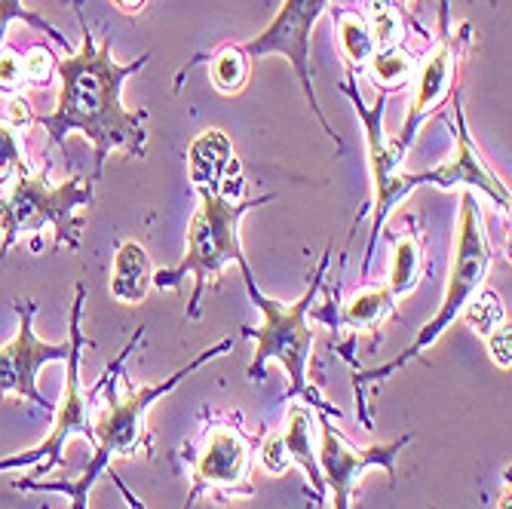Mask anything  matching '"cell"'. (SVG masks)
<instances>
[{
  "mask_svg": "<svg viewBox=\"0 0 512 509\" xmlns=\"http://www.w3.org/2000/svg\"><path fill=\"white\" fill-rule=\"evenodd\" d=\"M77 22L83 31V46L77 53L56 56V74H59V99L56 111L34 117L37 126L50 135V145H65L68 135L80 132L89 138L96 151V166H92V181L102 178L105 160L111 151H123L126 157L142 160L148 154V108L129 111L123 105V83L142 71L151 62V53L138 56L132 62H117L111 53V37L96 40L89 31L83 10H77Z\"/></svg>",
  "mask_w": 512,
  "mask_h": 509,
  "instance_id": "1",
  "label": "cell"
},
{
  "mask_svg": "<svg viewBox=\"0 0 512 509\" xmlns=\"http://www.w3.org/2000/svg\"><path fill=\"white\" fill-rule=\"evenodd\" d=\"M234 350V341L221 338L218 344H212L209 350H203L197 359H191L188 365H181L175 375H169L163 384H145V387H135L129 375H120L117 368V378H111V368L105 375L108 384V399L105 405L96 411L92 418V460L86 464L83 476L77 479H59V482H46V479H19L16 488L19 491H59L71 497V509H89V491L96 488V482L108 473L111 460L114 457H132L135 451H142L151 445L148 439V427L145 418L154 402H160L163 396H169L184 378H191L197 368H203L206 362L224 356Z\"/></svg>",
  "mask_w": 512,
  "mask_h": 509,
  "instance_id": "2",
  "label": "cell"
},
{
  "mask_svg": "<svg viewBox=\"0 0 512 509\" xmlns=\"http://www.w3.org/2000/svg\"><path fill=\"white\" fill-rule=\"evenodd\" d=\"M329 261H332V249L319 258V267L313 270V280H310L307 292L292 304H283V301L264 295L258 289V280H255V273L246 258H240L237 267L243 273V283H246L252 304L261 313L258 329H243V335L255 341V356L246 372L249 381H261L267 362H279L289 375L286 399H304V405H310L313 411H325V414H332V418H341V411L329 402H322L316 387L307 381V365H310V353H313V329H310L307 316L316 301V292L322 289V276L329 270Z\"/></svg>",
  "mask_w": 512,
  "mask_h": 509,
  "instance_id": "3",
  "label": "cell"
},
{
  "mask_svg": "<svg viewBox=\"0 0 512 509\" xmlns=\"http://www.w3.org/2000/svg\"><path fill=\"white\" fill-rule=\"evenodd\" d=\"M221 178L218 181H191L200 197V206L188 227V252H184V258L175 267L154 270V280H151L157 289H169V292H178L184 286V280H194V295L188 301L184 319H200V307H203V295H206L209 283L218 280L227 264H237L240 258H246L243 246H240L243 215L276 200V194H264L255 200H230L221 191Z\"/></svg>",
  "mask_w": 512,
  "mask_h": 509,
  "instance_id": "4",
  "label": "cell"
},
{
  "mask_svg": "<svg viewBox=\"0 0 512 509\" xmlns=\"http://www.w3.org/2000/svg\"><path fill=\"white\" fill-rule=\"evenodd\" d=\"M491 261H494V252H491V243H488V234H485V221L479 215V200H476L473 191H460V224H457L454 258H451V270H448V280H445L439 313L427 322L421 332H417V338L396 359H390L387 365H378V368H368V372H356V378H353L356 411H359V421H362L365 430H371V418H368L365 399H362L365 387L368 384H381L393 372H399L405 362L421 359L424 350H430L448 332V326H454V322L460 319V310H463V304L470 301V295L485 286Z\"/></svg>",
  "mask_w": 512,
  "mask_h": 509,
  "instance_id": "5",
  "label": "cell"
},
{
  "mask_svg": "<svg viewBox=\"0 0 512 509\" xmlns=\"http://www.w3.org/2000/svg\"><path fill=\"white\" fill-rule=\"evenodd\" d=\"M96 203V181L92 178H65L62 184L50 181V169L25 172L19 175L10 191L0 197V258H4L19 237L40 234V230H56V252L59 249H77L83 221L77 212L83 206Z\"/></svg>",
  "mask_w": 512,
  "mask_h": 509,
  "instance_id": "6",
  "label": "cell"
},
{
  "mask_svg": "<svg viewBox=\"0 0 512 509\" xmlns=\"http://www.w3.org/2000/svg\"><path fill=\"white\" fill-rule=\"evenodd\" d=\"M83 304H86V286L77 283L74 286V304H71V319H68V375H65V387H62V399L53 408L56 421L53 430L37 448L25 451V454H13L0 460V473L7 470H25L34 467V476H50L56 467H62L65 460V445L71 436H83L86 442H92V414H89V402L86 393L80 387V353L89 347H96V341H86L80 319H83Z\"/></svg>",
  "mask_w": 512,
  "mask_h": 509,
  "instance_id": "7",
  "label": "cell"
},
{
  "mask_svg": "<svg viewBox=\"0 0 512 509\" xmlns=\"http://www.w3.org/2000/svg\"><path fill=\"white\" fill-rule=\"evenodd\" d=\"M341 92L353 102V108L365 126V154H368V175H371V234H368V246H365V258H362V276H368L371 261L378 255V243L384 237L387 218L411 191L405 184V175L399 172L402 154L393 148V138L384 135V114H387L390 92H378L375 105L368 108L356 89V74H350V71H347V83H341Z\"/></svg>",
  "mask_w": 512,
  "mask_h": 509,
  "instance_id": "8",
  "label": "cell"
},
{
  "mask_svg": "<svg viewBox=\"0 0 512 509\" xmlns=\"http://www.w3.org/2000/svg\"><path fill=\"white\" fill-rule=\"evenodd\" d=\"M252 448L255 439L243 433L240 418H215L203 427L200 442L194 451H184V460L191 467V491L184 500V509H194L203 494H218L221 500L230 497H252Z\"/></svg>",
  "mask_w": 512,
  "mask_h": 509,
  "instance_id": "9",
  "label": "cell"
},
{
  "mask_svg": "<svg viewBox=\"0 0 512 509\" xmlns=\"http://www.w3.org/2000/svg\"><path fill=\"white\" fill-rule=\"evenodd\" d=\"M451 0H439V34L436 43L430 46V53L424 62H417V74H414V96L411 105L405 111L402 129L393 138V148L405 157V151L414 145L417 129L427 123V117L433 111H439L445 105V99H451V92L457 89V65L460 56L467 50L473 25L463 22L457 31L451 28Z\"/></svg>",
  "mask_w": 512,
  "mask_h": 509,
  "instance_id": "10",
  "label": "cell"
},
{
  "mask_svg": "<svg viewBox=\"0 0 512 509\" xmlns=\"http://www.w3.org/2000/svg\"><path fill=\"white\" fill-rule=\"evenodd\" d=\"M325 10H329V0H283V10L273 16V22L261 34H255L252 40L240 43V50L249 59H261V56H270V53L289 59V65L298 74V83L304 89L313 117L319 120L325 135L335 138L338 154H341L344 151V138L335 132V126L329 123V117H325V111L319 108L316 86H313V68H310V34H313L319 16Z\"/></svg>",
  "mask_w": 512,
  "mask_h": 509,
  "instance_id": "11",
  "label": "cell"
},
{
  "mask_svg": "<svg viewBox=\"0 0 512 509\" xmlns=\"http://www.w3.org/2000/svg\"><path fill=\"white\" fill-rule=\"evenodd\" d=\"M316 427H319V448H316V460H319V473L325 488L332 491V509H350V497L356 482L362 479L365 470L378 467L387 473L390 485H396V457L402 448L411 445L414 433H405L393 442H381V445H368V448H356L350 445L332 424V414L316 411Z\"/></svg>",
  "mask_w": 512,
  "mask_h": 509,
  "instance_id": "12",
  "label": "cell"
},
{
  "mask_svg": "<svg viewBox=\"0 0 512 509\" xmlns=\"http://www.w3.org/2000/svg\"><path fill=\"white\" fill-rule=\"evenodd\" d=\"M451 108H454V123H451L454 154H451V160H445L442 166L424 169V172H402L408 191H417L421 184H433V188H442V191H473V194L479 191L509 218L512 194L506 188V181L488 166V160L482 157V151L473 142L470 126H467V114H463L460 86L451 92Z\"/></svg>",
  "mask_w": 512,
  "mask_h": 509,
  "instance_id": "13",
  "label": "cell"
},
{
  "mask_svg": "<svg viewBox=\"0 0 512 509\" xmlns=\"http://www.w3.org/2000/svg\"><path fill=\"white\" fill-rule=\"evenodd\" d=\"M13 310L19 313V335L0 347V399L16 396L53 411V402H46V396L37 390V372L46 362H65L68 344H50L34 335V301H16Z\"/></svg>",
  "mask_w": 512,
  "mask_h": 509,
  "instance_id": "14",
  "label": "cell"
},
{
  "mask_svg": "<svg viewBox=\"0 0 512 509\" xmlns=\"http://www.w3.org/2000/svg\"><path fill=\"white\" fill-rule=\"evenodd\" d=\"M313 427H316V418H313V408L304 405V402H295L286 414V430L279 433L283 436V445L292 457V464H298L304 473H307V482L313 488V497L322 500L325 497V482H322V473H319V460H316V442H313Z\"/></svg>",
  "mask_w": 512,
  "mask_h": 509,
  "instance_id": "15",
  "label": "cell"
},
{
  "mask_svg": "<svg viewBox=\"0 0 512 509\" xmlns=\"http://www.w3.org/2000/svg\"><path fill=\"white\" fill-rule=\"evenodd\" d=\"M154 267L151 255L142 243L126 240L120 243L114 255V273H111V295L123 304H142L151 292Z\"/></svg>",
  "mask_w": 512,
  "mask_h": 509,
  "instance_id": "16",
  "label": "cell"
},
{
  "mask_svg": "<svg viewBox=\"0 0 512 509\" xmlns=\"http://www.w3.org/2000/svg\"><path fill=\"white\" fill-rule=\"evenodd\" d=\"M200 62H209V80L212 86L221 92V96H240L249 83V65L252 59L240 50V43H224L215 53H200L197 59H191L175 77V89H181V80L188 71H194Z\"/></svg>",
  "mask_w": 512,
  "mask_h": 509,
  "instance_id": "17",
  "label": "cell"
},
{
  "mask_svg": "<svg viewBox=\"0 0 512 509\" xmlns=\"http://www.w3.org/2000/svg\"><path fill=\"white\" fill-rule=\"evenodd\" d=\"M427 270V258H424V246H421V234L414 230V221L408 230L393 237V255H390V270H387V289L393 292V298H405L417 289L421 276Z\"/></svg>",
  "mask_w": 512,
  "mask_h": 509,
  "instance_id": "18",
  "label": "cell"
},
{
  "mask_svg": "<svg viewBox=\"0 0 512 509\" xmlns=\"http://www.w3.org/2000/svg\"><path fill=\"white\" fill-rule=\"evenodd\" d=\"M396 313V298L387 286H371L356 292L341 310H335L332 329L344 326L350 332H375L387 316Z\"/></svg>",
  "mask_w": 512,
  "mask_h": 509,
  "instance_id": "19",
  "label": "cell"
},
{
  "mask_svg": "<svg viewBox=\"0 0 512 509\" xmlns=\"http://www.w3.org/2000/svg\"><path fill=\"white\" fill-rule=\"evenodd\" d=\"M371 83L378 86V92H399L408 86V80L417 74V59L405 46H390V50H375V56L368 59L362 71Z\"/></svg>",
  "mask_w": 512,
  "mask_h": 509,
  "instance_id": "20",
  "label": "cell"
},
{
  "mask_svg": "<svg viewBox=\"0 0 512 509\" xmlns=\"http://www.w3.org/2000/svg\"><path fill=\"white\" fill-rule=\"evenodd\" d=\"M335 22H338V46H341V56L350 74H362L368 59L375 56V40H371L365 19L359 13L350 10H332Z\"/></svg>",
  "mask_w": 512,
  "mask_h": 509,
  "instance_id": "21",
  "label": "cell"
},
{
  "mask_svg": "<svg viewBox=\"0 0 512 509\" xmlns=\"http://www.w3.org/2000/svg\"><path fill=\"white\" fill-rule=\"evenodd\" d=\"M365 19V28L375 40V50H390L402 46L405 40V16L396 7V0H365V10L359 13Z\"/></svg>",
  "mask_w": 512,
  "mask_h": 509,
  "instance_id": "22",
  "label": "cell"
},
{
  "mask_svg": "<svg viewBox=\"0 0 512 509\" xmlns=\"http://www.w3.org/2000/svg\"><path fill=\"white\" fill-rule=\"evenodd\" d=\"M460 319L467 322V326H470L479 338H485V335H491V332L500 326V322H506L509 316H506V304L500 301V295H497L494 289L482 286V289H476V292L470 295L467 304H463Z\"/></svg>",
  "mask_w": 512,
  "mask_h": 509,
  "instance_id": "23",
  "label": "cell"
},
{
  "mask_svg": "<svg viewBox=\"0 0 512 509\" xmlns=\"http://www.w3.org/2000/svg\"><path fill=\"white\" fill-rule=\"evenodd\" d=\"M25 172H31V166L19 142V129L0 120V184H13Z\"/></svg>",
  "mask_w": 512,
  "mask_h": 509,
  "instance_id": "24",
  "label": "cell"
},
{
  "mask_svg": "<svg viewBox=\"0 0 512 509\" xmlns=\"http://www.w3.org/2000/svg\"><path fill=\"white\" fill-rule=\"evenodd\" d=\"M28 22L31 28H37V31H43L50 40H56L59 46H65V53H71V43H68V37L65 34H59L50 22H46L43 16H37V13H31V10H25L22 7V0H0V50H4V34H7V25L10 22Z\"/></svg>",
  "mask_w": 512,
  "mask_h": 509,
  "instance_id": "25",
  "label": "cell"
},
{
  "mask_svg": "<svg viewBox=\"0 0 512 509\" xmlns=\"http://www.w3.org/2000/svg\"><path fill=\"white\" fill-rule=\"evenodd\" d=\"M258 457H261V467H264L267 473H273V476H283V473H289V467H292V457H289V451H286V445H283V436H279V433H270V436L261 442Z\"/></svg>",
  "mask_w": 512,
  "mask_h": 509,
  "instance_id": "26",
  "label": "cell"
},
{
  "mask_svg": "<svg viewBox=\"0 0 512 509\" xmlns=\"http://www.w3.org/2000/svg\"><path fill=\"white\" fill-rule=\"evenodd\" d=\"M53 68H56V56L46 50V46H34V50H28V56L22 59L25 83L46 86V80H50V71Z\"/></svg>",
  "mask_w": 512,
  "mask_h": 509,
  "instance_id": "27",
  "label": "cell"
},
{
  "mask_svg": "<svg viewBox=\"0 0 512 509\" xmlns=\"http://www.w3.org/2000/svg\"><path fill=\"white\" fill-rule=\"evenodd\" d=\"M485 341H488L491 359L503 368V372H509V368H512V326H509V319L500 322L491 335H485Z\"/></svg>",
  "mask_w": 512,
  "mask_h": 509,
  "instance_id": "28",
  "label": "cell"
},
{
  "mask_svg": "<svg viewBox=\"0 0 512 509\" xmlns=\"http://www.w3.org/2000/svg\"><path fill=\"white\" fill-rule=\"evenodd\" d=\"M22 86H28L25 71H22V56L0 50V92H13V96H19Z\"/></svg>",
  "mask_w": 512,
  "mask_h": 509,
  "instance_id": "29",
  "label": "cell"
},
{
  "mask_svg": "<svg viewBox=\"0 0 512 509\" xmlns=\"http://www.w3.org/2000/svg\"><path fill=\"white\" fill-rule=\"evenodd\" d=\"M7 123L16 126V129H25L34 123V114H31V105L22 99V96H13L10 105H7Z\"/></svg>",
  "mask_w": 512,
  "mask_h": 509,
  "instance_id": "30",
  "label": "cell"
},
{
  "mask_svg": "<svg viewBox=\"0 0 512 509\" xmlns=\"http://www.w3.org/2000/svg\"><path fill=\"white\" fill-rule=\"evenodd\" d=\"M114 4H117V10H123V13L132 16V13H142L148 0H114Z\"/></svg>",
  "mask_w": 512,
  "mask_h": 509,
  "instance_id": "31",
  "label": "cell"
},
{
  "mask_svg": "<svg viewBox=\"0 0 512 509\" xmlns=\"http://www.w3.org/2000/svg\"><path fill=\"white\" fill-rule=\"evenodd\" d=\"M509 506H512V488H509V479H506L503 494H500V506H497V509H509Z\"/></svg>",
  "mask_w": 512,
  "mask_h": 509,
  "instance_id": "32",
  "label": "cell"
},
{
  "mask_svg": "<svg viewBox=\"0 0 512 509\" xmlns=\"http://www.w3.org/2000/svg\"><path fill=\"white\" fill-rule=\"evenodd\" d=\"M74 10H83V0H74Z\"/></svg>",
  "mask_w": 512,
  "mask_h": 509,
  "instance_id": "33",
  "label": "cell"
},
{
  "mask_svg": "<svg viewBox=\"0 0 512 509\" xmlns=\"http://www.w3.org/2000/svg\"><path fill=\"white\" fill-rule=\"evenodd\" d=\"M479 509H488V506H485V503H482V506H479Z\"/></svg>",
  "mask_w": 512,
  "mask_h": 509,
  "instance_id": "34",
  "label": "cell"
}]
</instances>
